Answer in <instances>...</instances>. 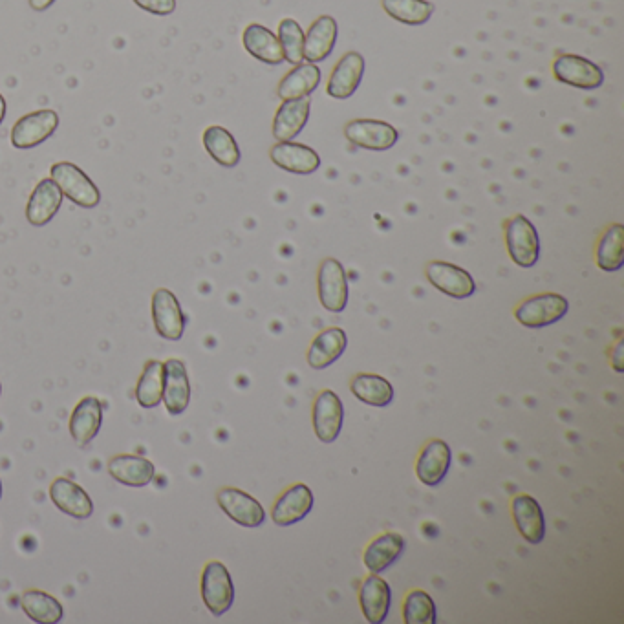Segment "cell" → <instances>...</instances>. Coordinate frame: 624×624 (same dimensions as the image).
I'll list each match as a JSON object with an SVG mask.
<instances>
[{
    "instance_id": "obj_1",
    "label": "cell",
    "mask_w": 624,
    "mask_h": 624,
    "mask_svg": "<svg viewBox=\"0 0 624 624\" xmlns=\"http://www.w3.org/2000/svg\"><path fill=\"white\" fill-rule=\"evenodd\" d=\"M50 178L57 183L63 196L85 209H94L101 202L96 183L83 173L76 163L57 162L50 169Z\"/></svg>"
},
{
    "instance_id": "obj_2",
    "label": "cell",
    "mask_w": 624,
    "mask_h": 624,
    "mask_svg": "<svg viewBox=\"0 0 624 624\" xmlns=\"http://www.w3.org/2000/svg\"><path fill=\"white\" fill-rule=\"evenodd\" d=\"M568 310L570 304L566 297L559 293H540L520 302L515 308V317L526 328H546L564 319Z\"/></svg>"
},
{
    "instance_id": "obj_3",
    "label": "cell",
    "mask_w": 624,
    "mask_h": 624,
    "mask_svg": "<svg viewBox=\"0 0 624 624\" xmlns=\"http://www.w3.org/2000/svg\"><path fill=\"white\" fill-rule=\"evenodd\" d=\"M506 246L511 260L520 268H533L540 259V238L537 227L524 215L506 222Z\"/></svg>"
},
{
    "instance_id": "obj_4",
    "label": "cell",
    "mask_w": 624,
    "mask_h": 624,
    "mask_svg": "<svg viewBox=\"0 0 624 624\" xmlns=\"http://www.w3.org/2000/svg\"><path fill=\"white\" fill-rule=\"evenodd\" d=\"M59 127V114L52 108L22 116L11 129V145L19 151H30L52 138Z\"/></svg>"
},
{
    "instance_id": "obj_5",
    "label": "cell",
    "mask_w": 624,
    "mask_h": 624,
    "mask_svg": "<svg viewBox=\"0 0 624 624\" xmlns=\"http://www.w3.org/2000/svg\"><path fill=\"white\" fill-rule=\"evenodd\" d=\"M202 599L207 610L222 617L235 603V586L226 566L218 560L209 562L202 573Z\"/></svg>"
},
{
    "instance_id": "obj_6",
    "label": "cell",
    "mask_w": 624,
    "mask_h": 624,
    "mask_svg": "<svg viewBox=\"0 0 624 624\" xmlns=\"http://www.w3.org/2000/svg\"><path fill=\"white\" fill-rule=\"evenodd\" d=\"M346 140L359 149L390 151L399 140V132L381 119H352L345 127Z\"/></svg>"
},
{
    "instance_id": "obj_7",
    "label": "cell",
    "mask_w": 624,
    "mask_h": 624,
    "mask_svg": "<svg viewBox=\"0 0 624 624\" xmlns=\"http://www.w3.org/2000/svg\"><path fill=\"white\" fill-rule=\"evenodd\" d=\"M152 321L156 332L167 341H180L185 332L187 317L173 291L160 288L152 295Z\"/></svg>"
},
{
    "instance_id": "obj_8",
    "label": "cell",
    "mask_w": 624,
    "mask_h": 624,
    "mask_svg": "<svg viewBox=\"0 0 624 624\" xmlns=\"http://www.w3.org/2000/svg\"><path fill=\"white\" fill-rule=\"evenodd\" d=\"M553 77L573 88L595 90L603 87L604 74L601 66L595 65L590 59L575 54H562L553 63Z\"/></svg>"
},
{
    "instance_id": "obj_9",
    "label": "cell",
    "mask_w": 624,
    "mask_h": 624,
    "mask_svg": "<svg viewBox=\"0 0 624 624\" xmlns=\"http://www.w3.org/2000/svg\"><path fill=\"white\" fill-rule=\"evenodd\" d=\"M345 425V405L334 390H323L313 401V431L317 440L334 443Z\"/></svg>"
},
{
    "instance_id": "obj_10",
    "label": "cell",
    "mask_w": 624,
    "mask_h": 624,
    "mask_svg": "<svg viewBox=\"0 0 624 624\" xmlns=\"http://www.w3.org/2000/svg\"><path fill=\"white\" fill-rule=\"evenodd\" d=\"M317 290L324 310L332 313L345 312L348 304V277L339 260H323L317 273Z\"/></svg>"
},
{
    "instance_id": "obj_11",
    "label": "cell",
    "mask_w": 624,
    "mask_h": 624,
    "mask_svg": "<svg viewBox=\"0 0 624 624\" xmlns=\"http://www.w3.org/2000/svg\"><path fill=\"white\" fill-rule=\"evenodd\" d=\"M216 502L233 522L242 528H260L266 522V511L257 498L235 489L224 487L218 491Z\"/></svg>"
},
{
    "instance_id": "obj_12",
    "label": "cell",
    "mask_w": 624,
    "mask_h": 624,
    "mask_svg": "<svg viewBox=\"0 0 624 624\" xmlns=\"http://www.w3.org/2000/svg\"><path fill=\"white\" fill-rule=\"evenodd\" d=\"M427 280L436 290L452 299H469L476 291V282L469 271L443 260L429 262L425 268Z\"/></svg>"
},
{
    "instance_id": "obj_13",
    "label": "cell",
    "mask_w": 624,
    "mask_h": 624,
    "mask_svg": "<svg viewBox=\"0 0 624 624\" xmlns=\"http://www.w3.org/2000/svg\"><path fill=\"white\" fill-rule=\"evenodd\" d=\"M313 502L315 498L308 485H291L277 498L271 509V518L280 528H290L312 513Z\"/></svg>"
},
{
    "instance_id": "obj_14",
    "label": "cell",
    "mask_w": 624,
    "mask_h": 624,
    "mask_svg": "<svg viewBox=\"0 0 624 624\" xmlns=\"http://www.w3.org/2000/svg\"><path fill=\"white\" fill-rule=\"evenodd\" d=\"M269 158L282 171L302 176L317 173L321 167L319 154L312 147L295 141H279L269 149Z\"/></svg>"
},
{
    "instance_id": "obj_15",
    "label": "cell",
    "mask_w": 624,
    "mask_h": 624,
    "mask_svg": "<svg viewBox=\"0 0 624 624\" xmlns=\"http://www.w3.org/2000/svg\"><path fill=\"white\" fill-rule=\"evenodd\" d=\"M165 381H163V403L169 414L180 416L191 403V381L187 368L180 359H167L165 363Z\"/></svg>"
},
{
    "instance_id": "obj_16",
    "label": "cell",
    "mask_w": 624,
    "mask_h": 624,
    "mask_svg": "<svg viewBox=\"0 0 624 624\" xmlns=\"http://www.w3.org/2000/svg\"><path fill=\"white\" fill-rule=\"evenodd\" d=\"M452 463V452L449 443L443 440H431L421 449L416 462V476L421 484L436 487L442 484L449 474Z\"/></svg>"
},
{
    "instance_id": "obj_17",
    "label": "cell",
    "mask_w": 624,
    "mask_h": 624,
    "mask_svg": "<svg viewBox=\"0 0 624 624\" xmlns=\"http://www.w3.org/2000/svg\"><path fill=\"white\" fill-rule=\"evenodd\" d=\"M365 76V57L359 52H348L339 59L328 79L326 92L334 99H348L354 96Z\"/></svg>"
},
{
    "instance_id": "obj_18",
    "label": "cell",
    "mask_w": 624,
    "mask_h": 624,
    "mask_svg": "<svg viewBox=\"0 0 624 624\" xmlns=\"http://www.w3.org/2000/svg\"><path fill=\"white\" fill-rule=\"evenodd\" d=\"M511 513L522 538L537 546L546 537V518L537 500L531 495H517L511 500Z\"/></svg>"
},
{
    "instance_id": "obj_19",
    "label": "cell",
    "mask_w": 624,
    "mask_h": 624,
    "mask_svg": "<svg viewBox=\"0 0 624 624\" xmlns=\"http://www.w3.org/2000/svg\"><path fill=\"white\" fill-rule=\"evenodd\" d=\"M63 204V193L57 187V183L52 178H44L35 185L30 200L26 205V218L35 227H43L50 224L61 209Z\"/></svg>"
},
{
    "instance_id": "obj_20",
    "label": "cell",
    "mask_w": 624,
    "mask_h": 624,
    "mask_svg": "<svg viewBox=\"0 0 624 624\" xmlns=\"http://www.w3.org/2000/svg\"><path fill=\"white\" fill-rule=\"evenodd\" d=\"M359 604L361 612L370 624H383L387 621L390 606H392V592L385 579L376 573L366 577L359 590Z\"/></svg>"
},
{
    "instance_id": "obj_21",
    "label": "cell",
    "mask_w": 624,
    "mask_h": 624,
    "mask_svg": "<svg viewBox=\"0 0 624 624\" xmlns=\"http://www.w3.org/2000/svg\"><path fill=\"white\" fill-rule=\"evenodd\" d=\"M50 498L55 507L68 517L85 520L94 513L92 498L81 485L72 482L70 478H55L54 484L50 485Z\"/></svg>"
},
{
    "instance_id": "obj_22",
    "label": "cell",
    "mask_w": 624,
    "mask_h": 624,
    "mask_svg": "<svg viewBox=\"0 0 624 624\" xmlns=\"http://www.w3.org/2000/svg\"><path fill=\"white\" fill-rule=\"evenodd\" d=\"M105 405L99 398L87 396L81 399L70 416V434L77 445H88L96 438L103 425Z\"/></svg>"
},
{
    "instance_id": "obj_23",
    "label": "cell",
    "mask_w": 624,
    "mask_h": 624,
    "mask_svg": "<svg viewBox=\"0 0 624 624\" xmlns=\"http://www.w3.org/2000/svg\"><path fill=\"white\" fill-rule=\"evenodd\" d=\"M337 21L330 15H321L315 19L308 33H304V59L308 63H323L334 52L337 43Z\"/></svg>"
},
{
    "instance_id": "obj_24",
    "label": "cell",
    "mask_w": 624,
    "mask_h": 624,
    "mask_svg": "<svg viewBox=\"0 0 624 624\" xmlns=\"http://www.w3.org/2000/svg\"><path fill=\"white\" fill-rule=\"evenodd\" d=\"M108 474L127 487H145L156 478V467L138 454H118L108 462Z\"/></svg>"
},
{
    "instance_id": "obj_25",
    "label": "cell",
    "mask_w": 624,
    "mask_h": 624,
    "mask_svg": "<svg viewBox=\"0 0 624 624\" xmlns=\"http://www.w3.org/2000/svg\"><path fill=\"white\" fill-rule=\"evenodd\" d=\"M310 118V99L282 101L273 118V138L277 141H293L301 134Z\"/></svg>"
},
{
    "instance_id": "obj_26",
    "label": "cell",
    "mask_w": 624,
    "mask_h": 624,
    "mask_svg": "<svg viewBox=\"0 0 624 624\" xmlns=\"http://www.w3.org/2000/svg\"><path fill=\"white\" fill-rule=\"evenodd\" d=\"M242 44L251 57L259 59L260 63L279 66L284 63V54L280 48L279 37L262 24H249L242 33Z\"/></svg>"
},
{
    "instance_id": "obj_27",
    "label": "cell",
    "mask_w": 624,
    "mask_h": 624,
    "mask_svg": "<svg viewBox=\"0 0 624 624\" xmlns=\"http://www.w3.org/2000/svg\"><path fill=\"white\" fill-rule=\"evenodd\" d=\"M346 346H348V337L343 328H326L321 334L317 335L308 350V365L313 370H324L328 366L334 365L339 357L345 354Z\"/></svg>"
},
{
    "instance_id": "obj_28",
    "label": "cell",
    "mask_w": 624,
    "mask_h": 624,
    "mask_svg": "<svg viewBox=\"0 0 624 624\" xmlns=\"http://www.w3.org/2000/svg\"><path fill=\"white\" fill-rule=\"evenodd\" d=\"M405 551V538L399 533H383L374 538L363 553V562L370 573L387 571Z\"/></svg>"
},
{
    "instance_id": "obj_29",
    "label": "cell",
    "mask_w": 624,
    "mask_h": 624,
    "mask_svg": "<svg viewBox=\"0 0 624 624\" xmlns=\"http://www.w3.org/2000/svg\"><path fill=\"white\" fill-rule=\"evenodd\" d=\"M321 68L313 63H301L295 66L291 72L282 77L279 83V97L282 101L288 99H301L312 96L313 92L321 85Z\"/></svg>"
},
{
    "instance_id": "obj_30",
    "label": "cell",
    "mask_w": 624,
    "mask_h": 624,
    "mask_svg": "<svg viewBox=\"0 0 624 624\" xmlns=\"http://www.w3.org/2000/svg\"><path fill=\"white\" fill-rule=\"evenodd\" d=\"M350 390L359 401L377 409H385L394 401V387L385 377L376 374H357L350 381Z\"/></svg>"
},
{
    "instance_id": "obj_31",
    "label": "cell",
    "mask_w": 624,
    "mask_h": 624,
    "mask_svg": "<svg viewBox=\"0 0 624 624\" xmlns=\"http://www.w3.org/2000/svg\"><path fill=\"white\" fill-rule=\"evenodd\" d=\"M204 147L207 154L215 160L218 165L226 167V169H233L240 163V149H238L237 140L235 136L224 129V127H218L213 125L204 132Z\"/></svg>"
},
{
    "instance_id": "obj_32",
    "label": "cell",
    "mask_w": 624,
    "mask_h": 624,
    "mask_svg": "<svg viewBox=\"0 0 624 624\" xmlns=\"http://www.w3.org/2000/svg\"><path fill=\"white\" fill-rule=\"evenodd\" d=\"M21 606L33 623L57 624L63 619V606L50 593L28 590L22 593Z\"/></svg>"
},
{
    "instance_id": "obj_33",
    "label": "cell",
    "mask_w": 624,
    "mask_h": 624,
    "mask_svg": "<svg viewBox=\"0 0 624 624\" xmlns=\"http://www.w3.org/2000/svg\"><path fill=\"white\" fill-rule=\"evenodd\" d=\"M165 366L162 361L151 359L145 363L140 381L136 385V401L143 409H156L163 399Z\"/></svg>"
},
{
    "instance_id": "obj_34",
    "label": "cell",
    "mask_w": 624,
    "mask_h": 624,
    "mask_svg": "<svg viewBox=\"0 0 624 624\" xmlns=\"http://www.w3.org/2000/svg\"><path fill=\"white\" fill-rule=\"evenodd\" d=\"M624 264V227L614 224L604 231L603 237L597 244V266L614 273L623 268Z\"/></svg>"
},
{
    "instance_id": "obj_35",
    "label": "cell",
    "mask_w": 624,
    "mask_h": 624,
    "mask_svg": "<svg viewBox=\"0 0 624 624\" xmlns=\"http://www.w3.org/2000/svg\"><path fill=\"white\" fill-rule=\"evenodd\" d=\"M381 6L394 21L407 26H421L434 15V4L429 0H381Z\"/></svg>"
},
{
    "instance_id": "obj_36",
    "label": "cell",
    "mask_w": 624,
    "mask_h": 624,
    "mask_svg": "<svg viewBox=\"0 0 624 624\" xmlns=\"http://www.w3.org/2000/svg\"><path fill=\"white\" fill-rule=\"evenodd\" d=\"M279 43L284 61L290 65H301L304 61V32L295 19H282L279 24Z\"/></svg>"
},
{
    "instance_id": "obj_37",
    "label": "cell",
    "mask_w": 624,
    "mask_h": 624,
    "mask_svg": "<svg viewBox=\"0 0 624 624\" xmlns=\"http://www.w3.org/2000/svg\"><path fill=\"white\" fill-rule=\"evenodd\" d=\"M403 621L407 624L436 623V604L423 590H412L403 603Z\"/></svg>"
},
{
    "instance_id": "obj_38",
    "label": "cell",
    "mask_w": 624,
    "mask_h": 624,
    "mask_svg": "<svg viewBox=\"0 0 624 624\" xmlns=\"http://www.w3.org/2000/svg\"><path fill=\"white\" fill-rule=\"evenodd\" d=\"M134 4L152 15H171L176 10V0H134Z\"/></svg>"
},
{
    "instance_id": "obj_39",
    "label": "cell",
    "mask_w": 624,
    "mask_h": 624,
    "mask_svg": "<svg viewBox=\"0 0 624 624\" xmlns=\"http://www.w3.org/2000/svg\"><path fill=\"white\" fill-rule=\"evenodd\" d=\"M621 356H623V343L619 341L614 350V368L615 372H623V363H621Z\"/></svg>"
},
{
    "instance_id": "obj_40",
    "label": "cell",
    "mask_w": 624,
    "mask_h": 624,
    "mask_svg": "<svg viewBox=\"0 0 624 624\" xmlns=\"http://www.w3.org/2000/svg\"><path fill=\"white\" fill-rule=\"evenodd\" d=\"M30 2V8L35 11H46L52 4H54L55 0H28Z\"/></svg>"
},
{
    "instance_id": "obj_41",
    "label": "cell",
    "mask_w": 624,
    "mask_h": 624,
    "mask_svg": "<svg viewBox=\"0 0 624 624\" xmlns=\"http://www.w3.org/2000/svg\"><path fill=\"white\" fill-rule=\"evenodd\" d=\"M6 118V99L0 94V123Z\"/></svg>"
},
{
    "instance_id": "obj_42",
    "label": "cell",
    "mask_w": 624,
    "mask_h": 624,
    "mask_svg": "<svg viewBox=\"0 0 624 624\" xmlns=\"http://www.w3.org/2000/svg\"><path fill=\"white\" fill-rule=\"evenodd\" d=\"M0 498H2V482H0Z\"/></svg>"
},
{
    "instance_id": "obj_43",
    "label": "cell",
    "mask_w": 624,
    "mask_h": 624,
    "mask_svg": "<svg viewBox=\"0 0 624 624\" xmlns=\"http://www.w3.org/2000/svg\"><path fill=\"white\" fill-rule=\"evenodd\" d=\"M0 394H2V385H0Z\"/></svg>"
}]
</instances>
